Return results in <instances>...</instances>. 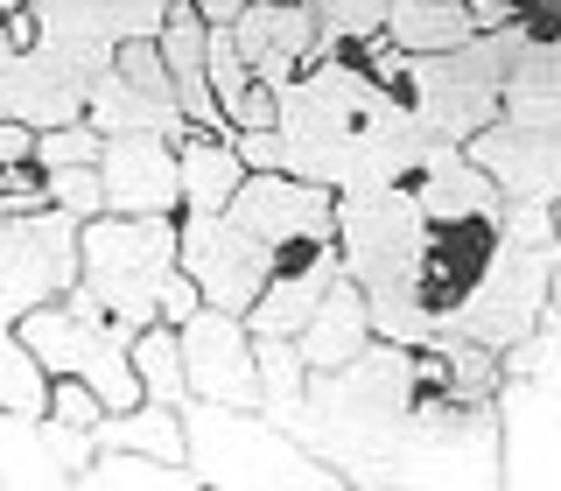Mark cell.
I'll use <instances>...</instances> for the list:
<instances>
[{
	"label": "cell",
	"instance_id": "6da1fadb",
	"mask_svg": "<svg viewBox=\"0 0 561 491\" xmlns=\"http://www.w3.org/2000/svg\"><path fill=\"white\" fill-rule=\"evenodd\" d=\"M414 400H421L414 344L373 338L351 365H337V373H309V400H302V414L288 421V435L309 443L323 464L358 470V464H373V456H393L400 421L414 414Z\"/></svg>",
	"mask_w": 561,
	"mask_h": 491
},
{
	"label": "cell",
	"instance_id": "7a4b0ae2",
	"mask_svg": "<svg viewBox=\"0 0 561 491\" xmlns=\"http://www.w3.org/2000/svg\"><path fill=\"white\" fill-rule=\"evenodd\" d=\"M526 35L534 22L519 28H478L470 43L443 49V57H408V49H393L379 35V43H365L358 57L379 70L393 92H408V105L421 113V127L443 134V140H470L478 127L505 113V78H513V57L526 49Z\"/></svg>",
	"mask_w": 561,
	"mask_h": 491
},
{
	"label": "cell",
	"instance_id": "3957f363",
	"mask_svg": "<svg viewBox=\"0 0 561 491\" xmlns=\"http://www.w3.org/2000/svg\"><path fill=\"white\" fill-rule=\"evenodd\" d=\"M190 429V464L204 484H295V491H330L351 484V470L323 464L309 443H295L267 408H225V400H183Z\"/></svg>",
	"mask_w": 561,
	"mask_h": 491
},
{
	"label": "cell",
	"instance_id": "277c9868",
	"mask_svg": "<svg viewBox=\"0 0 561 491\" xmlns=\"http://www.w3.org/2000/svg\"><path fill=\"white\" fill-rule=\"evenodd\" d=\"M183 210H99L84 218V295H99L127 330L162 316V288L183 267Z\"/></svg>",
	"mask_w": 561,
	"mask_h": 491
},
{
	"label": "cell",
	"instance_id": "5b68a950",
	"mask_svg": "<svg viewBox=\"0 0 561 491\" xmlns=\"http://www.w3.org/2000/svg\"><path fill=\"white\" fill-rule=\"evenodd\" d=\"M554 267H561V246L491 239V260L478 267V281L443 309V338H478L491 351H513L519 338H534V330L548 323Z\"/></svg>",
	"mask_w": 561,
	"mask_h": 491
},
{
	"label": "cell",
	"instance_id": "8992f818",
	"mask_svg": "<svg viewBox=\"0 0 561 491\" xmlns=\"http://www.w3.org/2000/svg\"><path fill=\"white\" fill-rule=\"evenodd\" d=\"M428 239H435V225L414 204L408 183L337 197V260L365 295H379V288H421L428 295Z\"/></svg>",
	"mask_w": 561,
	"mask_h": 491
},
{
	"label": "cell",
	"instance_id": "52a82bcc",
	"mask_svg": "<svg viewBox=\"0 0 561 491\" xmlns=\"http://www.w3.org/2000/svg\"><path fill=\"white\" fill-rule=\"evenodd\" d=\"M84 281V225L70 210H14L0 225V323H22L28 309L57 302Z\"/></svg>",
	"mask_w": 561,
	"mask_h": 491
},
{
	"label": "cell",
	"instance_id": "ba28073f",
	"mask_svg": "<svg viewBox=\"0 0 561 491\" xmlns=\"http://www.w3.org/2000/svg\"><path fill=\"white\" fill-rule=\"evenodd\" d=\"M183 274L204 288L210 309H232L245 316L260 302V288L274 281L280 253L260 232H245V225L232 218V210H183Z\"/></svg>",
	"mask_w": 561,
	"mask_h": 491
},
{
	"label": "cell",
	"instance_id": "9c48e42d",
	"mask_svg": "<svg viewBox=\"0 0 561 491\" xmlns=\"http://www.w3.org/2000/svg\"><path fill=\"white\" fill-rule=\"evenodd\" d=\"M225 210H232L245 232L267 239L280 260L337 239V190L316 183V175H295V169H245L239 197Z\"/></svg>",
	"mask_w": 561,
	"mask_h": 491
},
{
	"label": "cell",
	"instance_id": "30bf717a",
	"mask_svg": "<svg viewBox=\"0 0 561 491\" xmlns=\"http://www.w3.org/2000/svg\"><path fill=\"white\" fill-rule=\"evenodd\" d=\"M183 338V373L190 400H225V408H260V338L253 323L232 309H197L190 323H175Z\"/></svg>",
	"mask_w": 561,
	"mask_h": 491
},
{
	"label": "cell",
	"instance_id": "8fae6325",
	"mask_svg": "<svg viewBox=\"0 0 561 491\" xmlns=\"http://www.w3.org/2000/svg\"><path fill=\"white\" fill-rule=\"evenodd\" d=\"M175 0H28L35 14V43L70 49L84 70H113V49L127 35H162Z\"/></svg>",
	"mask_w": 561,
	"mask_h": 491
},
{
	"label": "cell",
	"instance_id": "7c38bea8",
	"mask_svg": "<svg viewBox=\"0 0 561 491\" xmlns=\"http://www.w3.org/2000/svg\"><path fill=\"white\" fill-rule=\"evenodd\" d=\"M99 70H84L70 49L57 43H28L0 64V119H28V127H64V119H84L92 105Z\"/></svg>",
	"mask_w": 561,
	"mask_h": 491
},
{
	"label": "cell",
	"instance_id": "4fadbf2b",
	"mask_svg": "<svg viewBox=\"0 0 561 491\" xmlns=\"http://www.w3.org/2000/svg\"><path fill=\"white\" fill-rule=\"evenodd\" d=\"M499 456H505V484H561V393H548L526 373H505Z\"/></svg>",
	"mask_w": 561,
	"mask_h": 491
},
{
	"label": "cell",
	"instance_id": "5bb4252c",
	"mask_svg": "<svg viewBox=\"0 0 561 491\" xmlns=\"http://www.w3.org/2000/svg\"><path fill=\"white\" fill-rule=\"evenodd\" d=\"M232 35H239L245 64H253V78L274 84V92H288V84L323 57V14H316L309 0H245Z\"/></svg>",
	"mask_w": 561,
	"mask_h": 491
},
{
	"label": "cell",
	"instance_id": "9a60e30c",
	"mask_svg": "<svg viewBox=\"0 0 561 491\" xmlns=\"http://www.w3.org/2000/svg\"><path fill=\"white\" fill-rule=\"evenodd\" d=\"M463 155L478 162L505 197H540L554 204L561 197V134L554 127H526V119H491L463 140Z\"/></svg>",
	"mask_w": 561,
	"mask_h": 491
},
{
	"label": "cell",
	"instance_id": "2e32d148",
	"mask_svg": "<svg viewBox=\"0 0 561 491\" xmlns=\"http://www.w3.org/2000/svg\"><path fill=\"white\" fill-rule=\"evenodd\" d=\"M99 456L92 429H70L57 414H8L0 408V484H78Z\"/></svg>",
	"mask_w": 561,
	"mask_h": 491
},
{
	"label": "cell",
	"instance_id": "e0dca14e",
	"mask_svg": "<svg viewBox=\"0 0 561 491\" xmlns=\"http://www.w3.org/2000/svg\"><path fill=\"white\" fill-rule=\"evenodd\" d=\"M105 210H183V162L169 134H105Z\"/></svg>",
	"mask_w": 561,
	"mask_h": 491
},
{
	"label": "cell",
	"instance_id": "ac0fdd59",
	"mask_svg": "<svg viewBox=\"0 0 561 491\" xmlns=\"http://www.w3.org/2000/svg\"><path fill=\"white\" fill-rule=\"evenodd\" d=\"M408 190L428 210V225H499V210H505V190L463 155V140H443V134L428 140Z\"/></svg>",
	"mask_w": 561,
	"mask_h": 491
},
{
	"label": "cell",
	"instance_id": "d6986e66",
	"mask_svg": "<svg viewBox=\"0 0 561 491\" xmlns=\"http://www.w3.org/2000/svg\"><path fill=\"white\" fill-rule=\"evenodd\" d=\"M344 274L337 260V239L330 246H309V253H288L274 267V281L260 288V302L245 309V323L260 330V338H302V323L316 316V302L330 295V281Z\"/></svg>",
	"mask_w": 561,
	"mask_h": 491
},
{
	"label": "cell",
	"instance_id": "ffe728a7",
	"mask_svg": "<svg viewBox=\"0 0 561 491\" xmlns=\"http://www.w3.org/2000/svg\"><path fill=\"white\" fill-rule=\"evenodd\" d=\"M162 57H169V78H175V99H183L190 127L204 134H232V119H225L218 92H210V22L190 0H175L169 22H162Z\"/></svg>",
	"mask_w": 561,
	"mask_h": 491
},
{
	"label": "cell",
	"instance_id": "44dd1931",
	"mask_svg": "<svg viewBox=\"0 0 561 491\" xmlns=\"http://www.w3.org/2000/svg\"><path fill=\"white\" fill-rule=\"evenodd\" d=\"M365 344H373V302H365V288L351 274H337L330 295L316 302V316L302 323V358H309V373H337Z\"/></svg>",
	"mask_w": 561,
	"mask_h": 491
},
{
	"label": "cell",
	"instance_id": "7402d4cb",
	"mask_svg": "<svg viewBox=\"0 0 561 491\" xmlns=\"http://www.w3.org/2000/svg\"><path fill=\"white\" fill-rule=\"evenodd\" d=\"M84 119H92L99 134H169V140L197 134V127H190V113H183V99H162V92H148V84L119 78V70H105V78L92 84Z\"/></svg>",
	"mask_w": 561,
	"mask_h": 491
},
{
	"label": "cell",
	"instance_id": "603a6c76",
	"mask_svg": "<svg viewBox=\"0 0 561 491\" xmlns=\"http://www.w3.org/2000/svg\"><path fill=\"white\" fill-rule=\"evenodd\" d=\"M505 119L561 134V28H534L505 78Z\"/></svg>",
	"mask_w": 561,
	"mask_h": 491
},
{
	"label": "cell",
	"instance_id": "cb8c5ba5",
	"mask_svg": "<svg viewBox=\"0 0 561 491\" xmlns=\"http://www.w3.org/2000/svg\"><path fill=\"white\" fill-rule=\"evenodd\" d=\"M175 162H183V210H225L245 183V162L232 148V134H183L175 140Z\"/></svg>",
	"mask_w": 561,
	"mask_h": 491
},
{
	"label": "cell",
	"instance_id": "d4e9b609",
	"mask_svg": "<svg viewBox=\"0 0 561 491\" xmlns=\"http://www.w3.org/2000/svg\"><path fill=\"white\" fill-rule=\"evenodd\" d=\"M470 35H478L470 0H393L386 8V43L408 49V57H443V49L470 43Z\"/></svg>",
	"mask_w": 561,
	"mask_h": 491
},
{
	"label": "cell",
	"instance_id": "484cf974",
	"mask_svg": "<svg viewBox=\"0 0 561 491\" xmlns=\"http://www.w3.org/2000/svg\"><path fill=\"white\" fill-rule=\"evenodd\" d=\"M99 449H148V456H169V464H190V429H183V408L169 400H140L127 414H105L92 429Z\"/></svg>",
	"mask_w": 561,
	"mask_h": 491
},
{
	"label": "cell",
	"instance_id": "4316f807",
	"mask_svg": "<svg viewBox=\"0 0 561 491\" xmlns=\"http://www.w3.org/2000/svg\"><path fill=\"white\" fill-rule=\"evenodd\" d=\"M78 484H92V491H113V484L190 491V484H204V478H197V464H169V456H148V449H99L92 464L78 470Z\"/></svg>",
	"mask_w": 561,
	"mask_h": 491
},
{
	"label": "cell",
	"instance_id": "83f0119b",
	"mask_svg": "<svg viewBox=\"0 0 561 491\" xmlns=\"http://www.w3.org/2000/svg\"><path fill=\"white\" fill-rule=\"evenodd\" d=\"M57 400V373L35 358V344L14 323H0V408L8 414H49Z\"/></svg>",
	"mask_w": 561,
	"mask_h": 491
},
{
	"label": "cell",
	"instance_id": "f1b7e54d",
	"mask_svg": "<svg viewBox=\"0 0 561 491\" xmlns=\"http://www.w3.org/2000/svg\"><path fill=\"white\" fill-rule=\"evenodd\" d=\"M134 373H140V386H148V400H169V408H183V400H190L183 338H175L169 316H154V323L134 330Z\"/></svg>",
	"mask_w": 561,
	"mask_h": 491
},
{
	"label": "cell",
	"instance_id": "f546056e",
	"mask_svg": "<svg viewBox=\"0 0 561 491\" xmlns=\"http://www.w3.org/2000/svg\"><path fill=\"white\" fill-rule=\"evenodd\" d=\"M386 8L393 0H323V49H365L386 35Z\"/></svg>",
	"mask_w": 561,
	"mask_h": 491
},
{
	"label": "cell",
	"instance_id": "4dcf8cb0",
	"mask_svg": "<svg viewBox=\"0 0 561 491\" xmlns=\"http://www.w3.org/2000/svg\"><path fill=\"white\" fill-rule=\"evenodd\" d=\"M99 155H105V134L92 119H64V127L35 134V169H78V162H99Z\"/></svg>",
	"mask_w": 561,
	"mask_h": 491
},
{
	"label": "cell",
	"instance_id": "1f68e13d",
	"mask_svg": "<svg viewBox=\"0 0 561 491\" xmlns=\"http://www.w3.org/2000/svg\"><path fill=\"white\" fill-rule=\"evenodd\" d=\"M253 84H260V78H253V64H245L232 22H210V92H218V105L232 113V99H245Z\"/></svg>",
	"mask_w": 561,
	"mask_h": 491
},
{
	"label": "cell",
	"instance_id": "d6a6232c",
	"mask_svg": "<svg viewBox=\"0 0 561 491\" xmlns=\"http://www.w3.org/2000/svg\"><path fill=\"white\" fill-rule=\"evenodd\" d=\"M505 373H526V379L548 386V393H561V316L554 309H548V323H540L534 338H519L505 351Z\"/></svg>",
	"mask_w": 561,
	"mask_h": 491
},
{
	"label": "cell",
	"instance_id": "836d02e7",
	"mask_svg": "<svg viewBox=\"0 0 561 491\" xmlns=\"http://www.w3.org/2000/svg\"><path fill=\"white\" fill-rule=\"evenodd\" d=\"M43 175H49V204L70 210L78 225L105 210V175H99V162H78V169H43Z\"/></svg>",
	"mask_w": 561,
	"mask_h": 491
},
{
	"label": "cell",
	"instance_id": "e575fe53",
	"mask_svg": "<svg viewBox=\"0 0 561 491\" xmlns=\"http://www.w3.org/2000/svg\"><path fill=\"white\" fill-rule=\"evenodd\" d=\"M232 148H239L245 169H288V140H280V127H239Z\"/></svg>",
	"mask_w": 561,
	"mask_h": 491
},
{
	"label": "cell",
	"instance_id": "d590c367",
	"mask_svg": "<svg viewBox=\"0 0 561 491\" xmlns=\"http://www.w3.org/2000/svg\"><path fill=\"white\" fill-rule=\"evenodd\" d=\"M225 119H232V134L239 127H280V92H274V84H253L245 99H232V113H225Z\"/></svg>",
	"mask_w": 561,
	"mask_h": 491
},
{
	"label": "cell",
	"instance_id": "8d00e7d4",
	"mask_svg": "<svg viewBox=\"0 0 561 491\" xmlns=\"http://www.w3.org/2000/svg\"><path fill=\"white\" fill-rule=\"evenodd\" d=\"M197 309H204V288H197V281H190L183 267H175V274H169V288H162V316H169V323H190Z\"/></svg>",
	"mask_w": 561,
	"mask_h": 491
},
{
	"label": "cell",
	"instance_id": "74e56055",
	"mask_svg": "<svg viewBox=\"0 0 561 491\" xmlns=\"http://www.w3.org/2000/svg\"><path fill=\"white\" fill-rule=\"evenodd\" d=\"M35 134H43V127H28V119H0V169L35 162Z\"/></svg>",
	"mask_w": 561,
	"mask_h": 491
},
{
	"label": "cell",
	"instance_id": "f35d334b",
	"mask_svg": "<svg viewBox=\"0 0 561 491\" xmlns=\"http://www.w3.org/2000/svg\"><path fill=\"white\" fill-rule=\"evenodd\" d=\"M470 14H478V28H519V22H534V8H519V0H470Z\"/></svg>",
	"mask_w": 561,
	"mask_h": 491
},
{
	"label": "cell",
	"instance_id": "ab89813d",
	"mask_svg": "<svg viewBox=\"0 0 561 491\" xmlns=\"http://www.w3.org/2000/svg\"><path fill=\"white\" fill-rule=\"evenodd\" d=\"M190 8H197L204 22H239V14H245V0H190Z\"/></svg>",
	"mask_w": 561,
	"mask_h": 491
},
{
	"label": "cell",
	"instance_id": "60d3db41",
	"mask_svg": "<svg viewBox=\"0 0 561 491\" xmlns=\"http://www.w3.org/2000/svg\"><path fill=\"white\" fill-rule=\"evenodd\" d=\"M28 8V0H0V22H8V14H22Z\"/></svg>",
	"mask_w": 561,
	"mask_h": 491
},
{
	"label": "cell",
	"instance_id": "b9f144b4",
	"mask_svg": "<svg viewBox=\"0 0 561 491\" xmlns=\"http://www.w3.org/2000/svg\"><path fill=\"white\" fill-rule=\"evenodd\" d=\"M554 316H561V267H554Z\"/></svg>",
	"mask_w": 561,
	"mask_h": 491
},
{
	"label": "cell",
	"instance_id": "7bdbcfd3",
	"mask_svg": "<svg viewBox=\"0 0 561 491\" xmlns=\"http://www.w3.org/2000/svg\"><path fill=\"white\" fill-rule=\"evenodd\" d=\"M519 8H548V0H519Z\"/></svg>",
	"mask_w": 561,
	"mask_h": 491
},
{
	"label": "cell",
	"instance_id": "ee69618b",
	"mask_svg": "<svg viewBox=\"0 0 561 491\" xmlns=\"http://www.w3.org/2000/svg\"><path fill=\"white\" fill-rule=\"evenodd\" d=\"M548 8H554V22H561V0H548Z\"/></svg>",
	"mask_w": 561,
	"mask_h": 491
},
{
	"label": "cell",
	"instance_id": "f6af8a7d",
	"mask_svg": "<svg viewBox=\"0 0 561 491\" xmlns=\"http://www.w3.org/2000/svg\"><path fill=\"white\" fill-rule=\"evenodd\" d=\"M554 225H561V197H554Z\"/></svg>",
	"mask_w": 561,
	"mask_h": 491
},
{
	"label": "cell",
	"instance_id": "bcb514c9",
	"mask_svg": "<svg viewBox=\"0 0 561 491\" xmlns=\"http://www.w3.org/2000/svg\"><path fill=\"white\" fill-rule=\"evenodd\" d=\"M309 8H323V0H309Z\"/></svg>",
	"mask_w": 561,
	"mask_h": 491
}]
</instances>
